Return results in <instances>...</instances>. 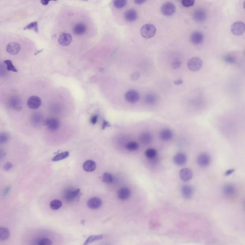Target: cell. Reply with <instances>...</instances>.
<instances>
[{"label":"cell","mask_w":245,"mask_h":245,"mask_svg":"<svg viewBox=\"0 0 245 245\" xmlns=\"http://www.w3.org/2000/svg\"><path fill=\"white\" fill-rule=\"evenodd\" d=\"M156 29L155 26L152 24H146L142 26L140 33L143 38L147 39L151 38L155 36Z\"/></svg>","instance_id":"1"},{"label":"cell","mask_w":245,"mask_h":245,"mask_svg":"<svg viewBox=\"0 0 245 245\" xmlns=\"http://www.w3.org/2000/svg\"><path fill=\"white\" fill-rule=\"evenodd\" d=\"M202 64V61L200 58L194 57L189 60L187 66L189 69L191 71H197L200 70Z\"/></svg>","instance_id":"2"},{"label":"cell","mask_w":245,"mask_h":245,"mask_svg":"<svg viewBox=\"0 0 245 245\" xmlns=\"http://www.w3.org/2000/svg\"><path fill=\"white\" fill-rule=\"evenodd\" d=\"M176 8L172 2H166L161 7V12L164 15L171 16L175 12Z\"/></svg>","instance_id":"3"},{"label":"cell","mask_w":245,"mask_h":245,"mask_svg":"<svg viewBox=\"0 0 245 245\" xmlns=\"http://www.w3.org/2000/svg\"><path fill=\"white\" fill-rule=\"evenodd\" d=\"M79 189H69L66 190L64 192V197L67 201H73L76 199L80 195Z\"/></svg>","instance_id":"4"},{"label":"cell","mask_w":245,"mask_h":245,"mask_svg":"<svg viewBox=\"0 0 245 245\" xmlns=\"http://www.w3.org/2000/svg\"><path fill=\"white\" fill-rule=\"evenodd\" d=\"M245 27V25L243 22H237L231 26V32L235 36H240L244 33Z\"/></svg>","instance_id":"5"},{"label":"cell","mask_w":245,"mask_h":245,"mask_svg":"<svg viewBox=\"0 0 245 245\" xmlns=\"http://www.w3.org/2000/svg\"><path fill=\"white\" fill-rule=\"evenodd\" d=\"M197 161L201 167H206L211 163V157L208 153H202L198 156Z\"/></svg>","instance_id":"6"},{"label":"cell","mask_w":245,"mask_h":245,"mask_svg":"<svg viewBox=\"0 0 245 245\" xmlns=\"http://www.w3.org/2000/svg\"><path fill=\"white\" fill-rule=\"evenodd\" d=\"M139 98V94L136 90H129L125 95V99L129 103H135L137 102Z\"/></svg>","instance_id":"7"},{"label":"cell","mask_w":245,"mask_h":245,"mask_svg":"<svg viewBox=\"0 0 245 245\" xmlns=\"http://www.w3.org/2000/svg\"><path fill=\"white\" fill-rule=\"evenodd\" d=\"M72 36L69 33L61 34L58 39V42L60 45L63 46H67L71 43L72 41Z\"/></svg>","instance_id":"8"},{"label":"cell","mask_w":245,"mask_h":245,"mask_svg":"<svg viewBox=\"0 0 245 245\" xmlns=\"http://www.w3.org/2000/svg\"><path fill=\"white\" fill-rule=\"evenodd\" d=\"M20 50V45L16 42H10L6 46L7 52L10 55H16L19 52Z\"/></svg>","instance_id":"9"},{"label":"cell","mask_w":245,"mask_h":245,"mask_svg":"<svg viewBox=\"0 0 245 245\" xmlns=\"http://www.w3.org/2000/svg\"><path fill=\"white\" fill-rule=\"evenodd\" d=\"M41 104V99L36 96H33L28 99L27 101V106L30 108L36 109L40 107Z\"/></svg>","instance_id":"10"},{"label":"cell","mask_w":245,"mask_h":245,"mask_svg":"<svg viewBox=\"0 0 245 245\" xmlns=\"http://www.w3.org/2000/svg\"><path fill=\"white\" fill-rule=\"evenodd\" d=\"M47 128L51 131H56L59 128L60 122L58 120L54 118H50L46 120L45 122Z\"/></svg>","instance_id":"11"},{"label":"cell","mask_w":245,"mask_h":245,"mask_svg":"<svg viewBox=\"0 0 245 245\" xmlns=\"http://www.w3.org/2000/svg\"><path fill=\"white\" fill-rule=\"evenodd\" d=\"M203 38L204 36L203 34L201 32H194L191 35V41L195 45L200 44L203 41Z\"/></svg>","instance_id":"12"},{"label":"cell","mask_w":245,"mask_h":245,"mask_svg":"<svg viewBox=\"0 0 245 245\" xmlns=\"http://www.w3.org/2000/svg\"><path fill=\"white\" fill-rule=\"evenodd\" d=\"M193 16L196 21L202 22L207 18V13L203 9H199L195 11Z\"/></svg>","instance_id":"13"},{"label":"cell","mask_w":245,"mask_h":245,"mask_svg":"<svg viewBox=\"0 0 245 245\" xmlns=\"http://www.w3.org/2000/svg\"><path fill=\"white\" fill-rule=\"evenodd\" d=\"M102 201L98 197H93L90 198L87 202L89 207L92 209H97L101 207Z\"/></svg>","instance_id":"14"},{"label":"cell","mask_w":245,"mask_h":245,"mask_svg":"<svg viewBox=\"0 0 245 245\" xmlns=\"http://www.w3.org/2000/svg\"><path fill=\"white\" fill-rule=\"evenodd\" d=\"M192 176L193 173L192 171L188 168H184L180 171V178L184 182H188L191 180Z\"/></svg>","instance_id":"15"},{"label":"cell","mask_w":245,"mask_h":245,"mask_svg":"<svg viewBox=\"0 0 245 245\" xmlns=\"http://www.w3.org/2000/svg\"><path fill=\"white\" fill-rule=\"evenodd\" d=\"M237 191V188L233 184H227L224 186L223 192L227 196L230 197L234 195Z\"/></svg>","instance_id":"16"},{"label":"cell","mask_w":245,"mask_h":245,"mask_svg":"<svg viewBox=\"0 0 245 245\" xmlns=\"http://www.w3.org/2000/svg\"><path fill=\"white\" fill-rule=\"evenodd\" d=\"M174 162L178 166H182L187 161V157L184 153L179 152L174 157Z\"/></svg>","instance_id":"17"},{"label":"cell","mask_w":245,"mask_h":245,"mask_svg":"<svg viewBox=\"0 0 245 245\" xmlns=\"http://www.w3.org/2000/svg\"><path fill=\"white\" fill-rule=\"evenodd\" d=\"M131 195V191L129 188L124 187L121 188L117 192V196L121 200L128 199Z\"/></svg>","instance_id":"18"},{"label":"cell","mask_w":245,"mask_h":245,"mask_svg":"<svg viewBox=\"0 0 245 245\" xmlns=\"http://www.w3.org/2000/svg\"><path fill=\"white\" fill-rule=\"evenodd\" d=\"M194 191L193 188L189 185H183L181 189L182 195L186 199L191 197L194 194Z\"/></svg>","instance_id":"19"},{"label":"cell","mask_w":245,"mask_h":245,"mask_svg":"<svg viewBox=\"0 0 245 245\" xmlns=\"http://www.w3.org/2000/svg\"><path fill=\"white\" fill-rule=\"evenodd\" d=\"M173 133L172 130L170 129H164L161 130L159 134V137L163 141H169L173 138Z\"/></svg>","instance_id":"20"},{"label":"cell","mask_w":245,"mask_h":245,"mask_svg":"<svg viewBox=\"0 0 245 245\" xmlns=\"http://www.w3.org/2000/svg\"><path fill=\"white\" fill-rule=\"evenodd\" d=\"M87 27L83 23H78L74 26L73 32L76 35H82L86 32Z\"/></svg>","instance_id":"21"},{"label":"cell","mask_w":245,"mask_h":245,"mask_svg":"<svg viewBox=\"0 0 245 245\" xmlns=\"http://www.w3.org/2000/svg\"><path fill=\"white\" fill-rule=\"evenodd\" d=\"M9 105L12 108L14 109V110H19L21 109V102L20 100L17 97H12L10 98L9 101Z\"/></svg>","instance_id":"22"},{"label":"cell","mask_w":245,"mask_h":245,"mask_svg":"<svg viewBox=\"0 0 245 245\" xmlns=\"http://www.w3.org/2000/svg\"><path fill=\"white\" fill-rule=\"evenodd\" d=\"M96 168V164L93 160H88L85 161L83 164V169L87 172H92L95 171Z\"/></svg>","instance_id":"23"},{"label":"cell","mask_w":245,"mask_h":245,"mask_svg":"<svg viewBox=\"0 0 245 245\" xmlns=\"http://www.w3.org/2000/svg\"><path fill=\"white\" fill-rule=\"evenodd\" d=\"M138 17L137 12L134 9H130L125 13V18L128 22H133L137 19Z\"/></svg>","instance_id":"24"},{"label":"cell","mask_w":245,"mask_h":245,"mask_svg":"<svg viewBox=\"0 0 245 245\" xmlns=\"http://www.w3.org/2000/svg\"><path fill=\"white\" fill-rule=\"evenodd\" d=\"M139 139L141 143L144 144H148L152 141V136L150 133L144 132L140 135Z\"/></svg>","instance_id":"25"},{"label":"cell","mask_w":245,"mask_h":245,"mask_svg":"<svg viewBox=\"0 0 245 245\" xmlns=\"http://www.w3.org/2000/svg\"><path fill=\"white\" fill-rule=\"evenodd\" d=\"M146 103L148 105L152 106L157 102V97L156 95L153 94H148L146 96L145 98Z\"/></svg>","instance_id":"26"},{"label":"cell","mask_w":245,"mask_h":245,"mask_svg":"<svg viewBox=\"0 0 245 245\" xmlns=\"http://www.w3.org/2000/svg\"><path fill=\"white\" fill-rule=\"evenodd\" d=\"M10 232L7 228L0 227V240H6L10 237Z\"/></svg>","instance_id":"27"},{"label":"cell","mask_w":245,"mask_h":245,"mask_svg":"<svg viewBox=\"0 0 245 245\" xmlns=\"http://www.w3.org/2000/svg\"><path fill=\"white\" fill-rule=\"evenodd\" d=\"M157 154V151L154 148H149L145 151L146 156L149 159H155Z\"/></svg>","instance_id":"28"},{"label":"cell","mask_w":245,"mask_h":245,"mask_svg":"<svg viewBox=\"0 0 245 245\" xmlns=\"http://www.w3.org/2000/svg\"><path fill=\"white\" fill-rule=\"evenodd\" d=\"M102 239H103V236L102 235H91L86 240L84 245L89 244L92 243V242H94V241Z\"/></svg>","instance_id":"29"},{"label":"cell","mask_w":245,"mask_h":245,"mask_svg":"<svg viewBox=\"0 0 245 245\" xmlns=\"http://www.w3.org/2000/svg\"><path fill=\"white\" fill-rule=\"evenodd\" d=\"M62 202L58 200H54L50 203V207L54 210L59 209L62 207Z\"/></svg>","instance_id":"30"},{"label":"cell","mask_w":245,"mask_h":245,"mask_svg":"<svg viewBox=\"0 0 245 245\" xmlns=\"http://www.w3.org/2000/svg\"><path fill=\"white\" fill-rule=\"evenodd\" d=\"M24 30H33L34 32L38 33V22L35 21L30 23L26 26V27L24 28Z\"/></svg>","instance_id":"31"},{"label":"cell","mask_w":245,"mask_h":245,"mask_svg":"<svg viewBox=\"0 0 245 245\" xmlns=\"http://www.w3.org/2000/svg\"><path fill=\"white\" fill-rule=\"evenodd\" d=\"M69 156V152H64L58 154V155H56V156H55V157L52 159V160L53 161H59V160H62V159L67 158V157Z\"/></svg>","instance_id":"32"},{"label":"cell","mask_w":245,"mask_h":245,"mask_svg":"<svg viewBox=\"0 0 245 245\" xmlns=\"http://www.w3.org/2000/svg\"><path fill=\"white\" fill-rule=\"evenodd\" d=\"M126 147L128 151H137L138 150L139 146V144L137 142H131L127 144Z\"/></svg>","instance_id":"33"},{"label":"cell","mask_w":245,"mask_h":245,"mask_svg":"<svg viewBox=\"0 0 245 245\" xmlns=\"http://www.w3.org/2000/svg\"><path fill=\"white\" fill-rule=\"evenodd\" d=\"M127 3V0H114V4L116 8L120 9L124 7Z\"/></svg>","instance_id":"34"},{"label":"cell","mask_w":245,"mask_h":245,"mask_svg":"<svg viewBox=\"0 0 245 245\" xmlns=\"http://www.w3.org/2000/svg\"><path fill=\"white\" fill-rule=\"evenodd\" d=\"M102 181L106 183H111L113 182V176L110 173H104L102 176Z\"/></svg>","instance_id":"35"},{"label":"cell","mask_w":245,"mask_h":245,"mask_svg":"<svg viewBox=\"0 0 245 245\" xmlns=\"http://www.w3.org/2000/svg\"><path fill=\"white\" fill-rule=\"evenodd\" d=\"M4 63L6 64L7 65V70L9 71H13V72H17V70L15 68L14 65L13 64L12 61L10 60H6L4 61Z\"/></svg>","instance_id":"36"},{"label":"cell","mask_w":245,"mask_h":245,"mask_svg":"<svg viewBox=\"0 0 245 245\" xmlns=\"http://www.w3.org/2000/svg\"><path fill=\"white\" fill-rule=\"evenodd\" d=\"M195 0H182V4L185 7H190L194 6Z\"/></svg>","instance_id":"37"},{"label":"cell","mask_w":245,"mask_h":245,"mask_svg":"<svg viewBox=\"0 0 245 245\" xmlns=\"http://www.w3.org/2000/svg\"><path fill=\"white\" fill-rule=\"evenodd\" d=\"M38 244L39 245H52V243L50 240L49 239L45 238L39 240L38 242Z\"/></svg>","instance_id":"38"},{"label":"cell","mask_w":245,"mask_h":245,"mask_svg":"<svg viewBox=\"0 0 245 245\" xmlns=\"http://www.w3.org/2000/svg\"><path fill=\"white\" fill-rule=\"evenodd\" d=\"M8 135L6 133L0 134V144H4L8 140Z\"/></svg>","instance_id":"39"},{"label":"cell","mask_w":245,"mask_h":245,"mask_svg":"<svg viewBox=\"0 0 245 245\" xmlns=\"http://www.w3.org/2000/svg\"><path fill=\"white\" fill-rule=\"evenodd\" d=\"M182 61L179 60H175L173 61L171 64L172 69H177L180 68L182 65Z\"/></svg>","instance_id":"40"},{"label":"cell","mask_w":245,"mask_h":245,"mask_svg":"<svg viewBox=\"0 0 245 245\" xmlns=\"http://www.w3.org/2000/svg\"><path fill=\"white\" fill-rule=\"evenodd\" d=\"M224 60L227 62L229 63L234 64L236 62V60L235 58H234L232 57L229 56H225L224 58Z\"/></svg>","instance_id":"41"},{"label":"cell","mask_w":245,"mask_h":245,"mask_svg":"<svg viewBox=\"0 0 245 245\" xmlns=\"http://www.w3.org/2000/svg\"><path fill=\"white\" fill-rule=\"evenodd\" d=\"M41 117L39 116V114H34V116H32V122L34 124H38L40 122V120Z\"/></svg>","instance_id":"42"},{"label":"cell","mask_w":245,"mask_h":245,"mask_svg":"<svg viewBox=\"0 0 245 245\" xmlns=\"http://www.w3.org/2000/svg\"><path fill=\"white\" fill-rule=\"evenodd\" d=\"M13 165L12 163H7L3 166V168L6 171H8L9 170H11L13 168Z\"/></svg>","instance_id":"43"},{"label":"cell","mask_w":245,"mask_h":245,"mask_svg":"<svg viewBox=\"0 0 245 245\" xmlns=\"http://www.w3.org/2000/svg\"><path fill=\"white\" fill-rule=\"evenodd\" d=\"M140 74L139 72H135L132 74L131 76V80L133 81H136L139 78Z\"/></svg>","instance_id":"44"},{"label":"cell","mask_w":245,"mask_h":245,"mask_svg":"<svg viewBox=\"0 0 245 245\" xmlns=\"http://www.w3.org/2000/svg\"><path fill=\"white\" fill-rule=\"evenodd\" d=\"M97 119H98V116L97 115H94L90 118V122L93 125H95L97 122Z\"/></svg>","instance_id":"45"},{"label":"cell","mask_w":245,"mask_h":245,"mask_svg":"<svg viewBox=\"0 0 245 245\" xmlns=\"http://www.w3.org/2000/svg\"><path fill=\"white\" fill-rule=\"evenodd\" d=\"M58 0H41V2L43 5L46 6L50 1H57Z\"/></svg>","instance_id":"46"},{"label":"cell","mask_w":245,"mask_h":245,"mask_svg":"<svg viewBox=\"0 0 245 245\" xmlns=\"http://www.w3.org/2000/svg\"><path fill=\"white\" fill-rule=\"evenodd\" d=\"M110 126V124L107 121H106V120H103V124H102V129H104V128H106V127H109Z\"/></svg>","instance_id":"47"},{"label":"cell","mask_w":245,"mask_h":245,"mask_svg":"<svg viewBox=\"0 0 245 245\" xmlns=\"http://www.w3.org/2000/svg\"><path fill=\"white\" fill-rule=\"evenodd\" d=\"M234 171V169H231V170H228L227 171L225 172V175L226 176L229 175H231V174H232Z\"/></svg>","instance_id":"48"},{"label":"cell","mask_w":245,"mask_h":245,"mask_svg":"<svg viewBox=\"0 0 245 245\" xmlns=\"http://www.w3.org/2000/svg\"><path fill=\"white\" fill-rule=\"evenodd\" d=\"M146 0H134V2L135 4H140L144 3Z\"/></svg>","instance_id":"49"},{"label":"cell","mask_w":245,"mask_h":245,"mask_svg":"<svg viewBox=\"0 0 245 245\" xmlns=\"http://www.w3.org/2000/svg\"><path fill=\"white\" fill-rule=\"evenodd\" d=\"M183 83V81H182V79H179V80H177L174 82V84H176V85H180V84H182Z\"/></svg>","instance_id":"50"},{"label":"cell","mask_w":245,"mask_h":245,"mask_svg":"<svg viewBox=\"0 0 245 245\" xmlns=\"http://www.w3.org/2000/svg\"><path fill=\"white\" fill-rule=\"evenodd\" d=\"M4 155H5V153H4V152L3 151H2V150H0V159L4 157Z\"/></svg>","instance_id":"51"},{"label":"cell","mask_w":245,"mask_h":245,"mask_svg":"<svg viewBox=\"0 0 245 245\" xmlns=\"http://www.w3.org/2000/svg\"><path fill=\"white\" fill-rule=\"evenodd\" d=\"M84 1H88V0H84Z\"/></svg>","instance_id":"52"}]
</instances>
